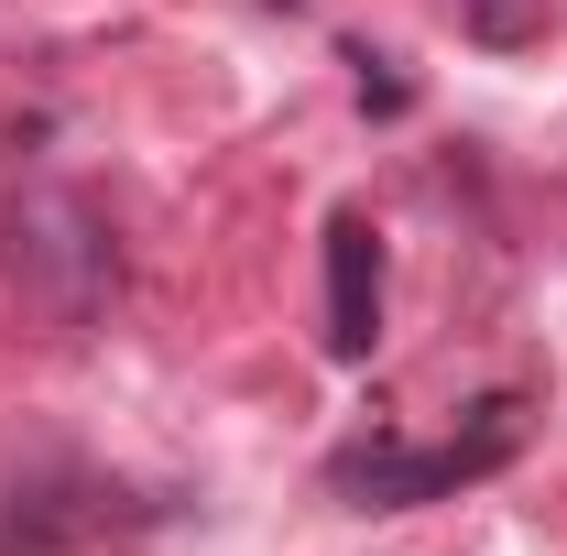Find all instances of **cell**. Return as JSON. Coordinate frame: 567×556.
<instances>
[{
    "label": "cell",
    "mask_w": 567,
    "mask_h": 556,
    "mask_svg": "<svg viewBox=\"0 0 567 556\" xmlns=\"http://www.w3.org/2000/svg\"><path fill=\"white\" fill-rule=\"evenodd\" d=\"M524 447V404H481L470 436H436V447H404V436H350L328 459V491L360 502V513H404V502H447V491L492 481L502 459Z\"/></svg>",
    "instance_id": "1"
},
{
    "label": "cell",
    "mask_w": 567,
    "mask_h": 556,
    "mask_svg": "<svg viewBox=\"0 0 567 556\" xmlns=\"http://www.w3.org/2000/svg\"><path fill=\"white\" fill-rule=\"evenodd\" d=\"M371 339H382V240L360 208H339L328 218V349L371 360Z\"/></svg>",
    "instance_id": "2"
},
{
    "label": "cell",
    "mask_w": 567,
    "mask_h": 556,
    "mask_svg": "<svg viewBox=\"0 0 567 556\" xmlns=\"http://www.w3.org/2000/svg\"><path fill=\"white\" fill-rule=\"evenodd\" d=\"M447 22H458L470 44H492V55H524V44L546 33V0H447Z\"/></svg>",
    "instance_id": "3"
}]
</instances>
